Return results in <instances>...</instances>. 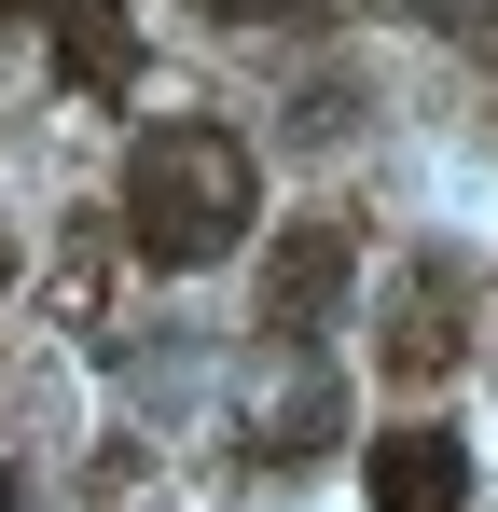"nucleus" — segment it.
<instances>
[{"mask_svg":"<svg viewBox=\"0 0 498 512\" xmlns=\"http://www.w3.org/2000/svg\"><path fill=\"white\" fill-rule=\"evenodd\" d=\"M415 28H443V42H471V56H498V0H402Z\"/></svg>","mask_w":498,"mask_h":512,"instance_id":"obj_7","label":"nucleus"},{"mask_svg":"<svg viewBox=\"0 0 498 512\" xmlns=\"http://www.w3.org/2000/svg\"><path fill=\"white\" fill-rule=\"evenodd\" d=\"M291 125H305V139H332V125H360V70H319V84L291 97Z\"/></svg>","mask_w":498,"mask_h":512,"instance_id":"obj_8","label":"nucleus"},{"mask_svg":"<svg viewBox=\"0 0 498 512\" xmlns=\"http://www.w3.org/2000/svg\"><path fill=\"white\" fill-rule=\"evenodd\" d=\"M194 14H222V28H305V14H332V0H194Z\"/></svg>","mask_w":498,"mask_h":512,"instance_id":"obj_9","label":"nucleus"},{"mask_svg":"<svg viewBox=\"0 0 498 512\" xmlns=\"http://www.w3.org/2000/svg\"><path fill=\"white\" fill-rule=\"evenodd\" d=\"M346 277H360V236H346V222H291V236H277V250H263V319H249V333L277 346V360H319V333H332V305H346Z\"/></svg>","mask_w":498,"mask_h":512,"instance_id":"obj_2","label":"nucleus"},{"mask_svg":"<svg viewBox=\"0 0 498 512\" xmlns=\"http://www.w3.org/2000/svg\"><path fill=\"white\" fill-rule=\"evenodd\" d=\"M0 277H14V236H0Z\"/></svg>","mask_w":498,"mask_h":512,"instance_id":"obj_12","label":"nucleus"},{"mask_svg":"<svg viewBox=\"0 0 498 512\" xmlns=\"http://www.w3.org/2000/svg\"><path fill=\"white\" fill-rule=\"evenodd\" d=\"M14 14H56V0H0V28H14Z\"/></svg>","mask_w":498,"mask_h":512,"instance_id":"obj_10","label":"nucleus"},{"mask_svg":"<svg viewBox=\"0 0 498 512\" xmlns=\"http://www.w3.org/2000/svg\"><path fill=\"white\" fill-rule=\"evenodd\" d=\"M374 512H471V443L457 429H374Z\"/></svg>","mask_w":498,"mask_h":512,"instance_id":"obj_4","label":"nucleus"},{"mask_svg":"<svg viewBox=\"0 0 498 512\" xmlns=\"http://www.w3.org/2000/svg\"><path fill=\"white\" fill-rule=\"evenodd\" d=\"M374 360L402 374V388H429V374H457V250H429L388 277V319H374Z\"/></svg>","mask_w":498,"mask_h":512,"instance_id":"obj_3","label":"nucleus"},{"mask_svg":"<svg viewBox=\"0 0 498 512\" xmlns=\"http://www.w3.org/2000/svg\"><path fill=\"white\" fill-rule=\"evenodd\" d=\"M249 208H263V167H249L236 125H139L125 139V250L153 263V277H194V263H222L249 236Z\"/></svg>","mask_w":498,"mask_h":512,"instance_id":"obj_1","label":"nucleus"},{"mask_svg":"<svg viewBox=\"0 0 498 512\" xmlns=\"http://www.w3.org/2000/svg\"><path fill=\"white\" fill-rule=\"evenodd\" d=\"M56 70L83 97H125L139 84V28H125V0H56Z\"/></svg>","mask_w":498,"mask_h":512,"instance_id":"obj_5","label":"nucleus"},{"mask_svg":"<svg viewBox=\"0 0 498 512\" xmlns=\"http://www.w3.org/2000/svg\"><path fill=\"white\" fill-rule=\"evenodd\" d=\"M14 499H28V471H0V512H14Z\"/></svg>","mask_w":498,"mask_h":512,"instance_id":"obj_11","label":"nucleus"},{"mask_svg":"<svg viewBox=\"0 0 498 512\" xmlns=\"http://www.w3.org/2000/svg\"><path fill=\"white\" fill-rule=\"evenodd\" d=\"M319 443H346V388H332L319 360H291V388L263 402V457L291 471V457H319Z\"/></svg>","mask_w":498,"mask_h":512,"instance_id":"obj_6","label":"nucleus"}]
</instances>
